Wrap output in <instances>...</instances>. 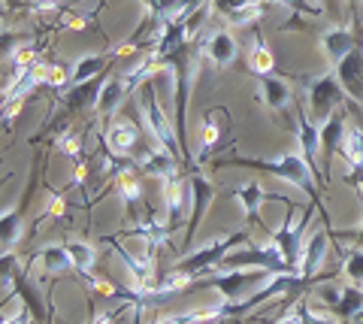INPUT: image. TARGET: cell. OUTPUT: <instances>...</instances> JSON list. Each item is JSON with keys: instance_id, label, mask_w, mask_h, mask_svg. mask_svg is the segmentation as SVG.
Instances as JSON below:
<instances>
[{"instance_id": "1", "label": "cell", "mask_w": 363, "mask_h": 324, "mask_svg": "<svg viewBox=\"0 0 363 324\" xmlns=\"http://www.w3.org/2000/svg\"><path fill=\"white\" fill-rule=\"evenodd\" d=\"M140 116H143V121H145V128H149V133L157 140V146L167 149V152H173L176 158H182V161H188L185 146H182L179 130H176V121H169L167 113L161 109V104H157L152 79L140 88Z\"/></svg>"}, {"instance_id": "2", "label": "cell", "mask_w": 363, "mask_h": 324, "mask_svg": "<svg viewBox=\"0 0 363 324\" xmlns=\"http://www.w3.org/2000/svg\"><path fill=\"white\" fill-rule=\"evenodd\" d=\"M233 164H240V167H255V170H269L272 176H279V179H285V182H291V185L303 188V191L312 197L315 206H318V200H321V194H318V179H315V173H312V167L306 164V158H303V155H297V152L281 155V158H276V161L233 158Z\"/></svg>"}, {"instance_id": "3", "label": "cell", "mask_w": 363, "mask_h": 324, "mask_svg": "<svg viewBox=\"0 0 363 324\" xmlns=\"http://www.w3.org/2000/svg\"><path fill=\"white\" fill-rule=\"evenodd\" d=\"M245 240H248L245 230L230 233V237H215V240H209L206 245H200L194 255H188L185 261H179V270L188 273V276H194V279L203 276V273H209V270H218L221 261L233 252V245H240V242H245Z\"/></svg>"}, {"instance_id": "4", "label": "cell", "mask_w": 363, "mask_h": 324, "mask_svg": "<svg viewBox=\"0 0 363 324\" xmlns=\"http://www.w3.org/2000/svg\"><path fill=\"white\" fill-rule=\"evenodd\" d=\"M312 209H315V203H312L309 209H303V218H294L297 206H294L291 200H288V216H285V221L279 225V230L272 233V242L279 245V252L285 255V261H288L297 273H300V255H303V233H306V225H309V218H312Z\"/></svg>"}, {"instance_id": "5", "label": "cell", "mask_w": 363, "mask_h": 324, "mask_svg": "<svg viewBox=\"0 0 363 324\" xmlns=\"http://www.w3.org/2000/svg\"><path fill=\"white\" fill-rule=\"evenodd\" d=\"M345 88L342 82L336 79V73H327V76H318V79L309 82V109L315 121H327L345 100Z\"/></svg>"}, {"instance_id": "6", "label": "cell", "mask_w": 363, "mask_h": 324, "mask_svg": "<svg viewBox=\"0 0 363 324\" xmlns=\"http://www.w3.org/2000/svg\"><path fill=\"white\" fill-rule=\"evenodd\" d=\"M297 143H300V155L306 158V164L312 167L315 179L321 182L324 179V170H318V164H321V125H315L309 113L297 116Z\"/></svg>"}, {"instance_id": "7", "label": "cell", "mask_w": 363, "mask_h": 324, "mask_svg": "<svg viewBox=\"0 0 363 324\" xmlns=\"http://www.w3.org/2000/svg\"><path fill=\"white\" fill-rule=\"evenodd\" d=\"M267 276V270H227L224 276H215V279H209V285L218 291L227 303H236V300H242L245 297V288L248 285H255L257 279H264Z\"/></svg>"}, {"instance_id": "8", "label": "cell", "mask_w": 363, "mask_h": 324, "mask_svg": "<svg viewBox=\"0 0 363 324\" xmlns=\"http://www.w3.org/2000/svg\"><path fill=\"white\" fill-rule=\"evenodd\" d=\"M209 203H212V182L206 176L194 173L191 176V221H188V230H185V245L194 242L197 228L203 221V212L209 209Z\"/></svg>"}, {"instance_id": "9", "label": "cell", "mask_w": 363, "mask_h": 324, "mask_svg": "<svg viewBox=\"0 0 363 324\" xmlns=\"http://www.w3.org/2000/svg\"><path fill=\"white\" fill-rule=\"evenodd\" d=\"M345 116H342V109H336V113L321 121V167L324 170H330V161H333V155L342 149V140H345Z\"/></svg>"}, {"instance_id": "10", "label": "cell", "mask_w": 363, "mask_h": 324, "mask_svg": "<svg viewBox=\"0 0 363 324\" xmlns=\"http://www.w3.org/2000/svg\"><path fill=\"white\" fill-rule=\"evenodd\" d=\"M333 73H336V79L342 82L345 91L354 97L357 104H363V55H360V49L345 55V58L333 67Z\"/></svg>"}, {"instance_id": "11", "label": "cell", "mask_w": 363, "mask_h": 324, "mask_svg": "<svg viewBox=\"0 0 363 324\" xmlns=\"http://www.w3.org/2000/svg\"><path fill=\"white\" fill-rule=\"evenodd\" d=\"M203 55L209 58L212 67L224 70V67H230V64L236 61V55H240V46H236V40H233L227 30H212L209 40L203 43Z\"/></svg>"}, {"instance_id": "12", "label": "cell", "mask_w": 363, "mask_h": 324, "mask_svg": "<svg viewBox=\"0 0 363 324\" xmlns=\"http://www.w3.org/2000/svg\"><path fill=\"white\" fill-rule=\"evenodd\" d=\"M257 85H260V104L272 113H285L291 106V82L281 79V76H257Z\"/></svg>"}, {"instance_id": "13", "label": "cell", "mask_w": 363, "mask_h": 324, "mask_svg": "<svg viewBox=\"0 0 363 324\" xmlns=\"http://www.w3.org/2000/svg\"><path fill=\"white\" fill-rule=\"evenodd\" d=\"M357 49V43H354V33H351L348 28H327L321 33V52H324V58L330 61L333 67L345 58V55H351Z\"/></svg>"}, {"instance_id": "14", "label": "cell", "mask_w": 363, "mask_h": 324, "mask_svg": "<svg viewBox=\"0 0 363 324\" xmlns=\"http://www.w3.org/2000/svg\"><path fill=\"white\" fill-rule=\"evenodd\" d=\"M327 261V233L315 230L309 240L303 242V255H300V279H312L321 264Z\"/></svg>"}, {"instance_id": "15", "label": "cell", "mask_w": 363, "mask_h": 324, "mask_svg": "<svg viewBox=\"0 0 363 324\" xmlns=\"http://www.w3.org/2000/svg\"><path fill=\"white\" fill-rule=\"evenodd\" d=\"M233 197H236V203L242 206V216L248 221H260V225H264V218H260V206H264L267 200L272 197V194L264 191V185H260V182H245V185L236 188Z\"/></svg>"}, {"instance_id": "16", "label": "cell", "mask_w": 363, "mask_h": 324, "mask_svg": "<svg viewBox=\"0 0 363 324\" xmlns=\"http://www.w3.org/2000/svg\"><path fill=\"white\" fill-rule=\"evenodd\" d=\"M164 203H167V225L176 230L182 225V216H185V182L179 176L164 179Z\"/></svg>"}, {"instance_id": "17", "label": "cell", "mask_w": 363, "mask_h": 324, "mask_svg": "<svg viewBox=\"0 0 363 324\" xmlns=\"http://www.w3.org/2000/svg\"><path fill=\"white\" fill-rule=\"evenodd\" d=\"M128 82H124V76H112V79L104 82V88H100V94H97V104L94 109L100 116H112L116 109L121 106V100L128 97Z\"/></svg>"}, {"instance_id": "18", "label": "cell", "mask_w": 363, "mask_h": 324, "mask_svg": "<svg viewBox=\"0 0 363 324\" xmlns=\"http://www.w3.org/2000/svg\"><path fill=\"white\" fill-rule=\"evenodd\" d=\"M136 140H140V130H136L133 121H112L106 130V146L116 155L130 152L136 146Z\"/></svg>"}, {"instance_id": "19", "label": "cell", "mask_w": 363, "mask_h": 324, "mask_svg": "<svg viewBox=\"0 0 363 324\" xmlns=\"http://www.w3.org/2000/svg\"><path fill=\"white\" fill-rule=\"evenodd\" d=\"M345 155V164H348V179L351 176H363V130L357 128H348L345 130V140H342V149H339Z\"/></svg>"}, {"instance_id": "20", "label": "cell", "mask_w": 363, "mask_h": 324, "mask_svg": "<svg viewBox=\"0 0 363 324\" xmlns=\"http://www.w3.org/2000/svg\"><path fill=\"white\" fill-rule=\"evenodd\" d=\"M176 155L173 152H167V149H161V146H157V149H152L149 155H145V158H143V170L145 173H149V176H157V179H169V176H176Z\"/></svg>"}, {"instance_id": "21", "label": "cell", "mask_w": 363, "mask_h": 324, "mask_svg": "<svg viewBox=\"0 0 363 324\" xmlns=\"http://www.w3.org/2000/svg\"><path fill=\"white\" fill-rule=\"evenodd\" d=\"M104 67H106V55H82V58L70 67V76H67V79H70L73 85L97 79V76L104 73Z\"/></svg>"}, {"instance_id": "22", "label": "cell", "mask_w": 363, "mask_h": 324, "mask_svg": "<svg viewBox=\"0 0 363 324\" xmlns=\"http://www.w3.org/2000/svg\"><path fill=\"white\" fill-rule=\"evenodd\" d=\"M37 261L45 273H64L73 267V258H70V252H67V245H45V249H40Z\"/></svg>"}, {"instance_id": "23", "label": "cell", "mask_w": 363, "mask_h": 324, "mask_svg": "<svg viewBox=\"0 0 363 324\" xmlns=\"http://www.w3.org/2000/svg\"><path fill=\"white\" fill-rule=\"evenodd\" d=\"M106 79H88V82H79L73 91H67L64 94V104L67 106H73V109H82L85 104H97V94H100V88H104Z\"/></svg>"}, {"instance_id": "24", "label": "cell", "mask_w": 363, "mask_h": 324, "mask_svg": "<svg viewBox=\"0 0 363 324\" xmlns=\"http://www.w3.org/2000/svg\"><path fill=\"white\" fill-rule=\"evenodd\" d=\"M363 312V288L357 282H351L348 288H342V300H339V306L333 309L336 318H357Z\"/></svg>"}, {"instance_id": "25", "label": "cell", "mask_w": 363, "mask_h": 324, "mask_svg": "<svg viewBox=\"0 0 363 324\" xmlns=\"http://www.w3.org/2000/svg\"><path fill=\"white\" fill-rule=\"evenodd\" d=\"M67 245V252H70V258H73V267L79 273H91L94 270V264H97V249L91 242H64Z\"/></svg>"}, {"instance_id": "26", "label": "cell", "mask_w": 363, "mask_h": 324, "mask_svg": "<svg viewBox=\"0 0 363 324\" xmlns=\"http://www.w3.org/2000/svg\"><path fill=\"white\" fill-rule=\"evenodd\" d=\"M248 67L255 70V76H267V73H272V67H276V58H272V52L267 49V43L260 37L252 43V52H248Z\"/></svg>"}, {"instance_id": "27", "label": "cell", "mask_w": 363, "mask_h": 324, "mask_svg": "<svg viewBox=\"0 0 363 324\" xmlns=\"http://www.w3.org/2000/svg\"><path fill=\"white\" fill-rule=\"evenodd\" d=\"M194 282H197L194 276L182 273L179 267H176V270H169V273H164L161 279H157V285H155V294H176V291H185V288H191Z\"/></svg>"}, {"instance_id": "28", "label": "cell", "mask_w": 363, "mask_h": 324, "mask_svg": "<svg viewBox=\"0 0 363 324\" xmlns=\"http://www.w3.org/2000/svg\"><path fill=\"white\" fill-rule=\"evenodd\" d=\"M215 116H218V109L203 116V128H200V158H206V155H209L215 146H218V140H221V125L215 121Z\"/></svg>"}, {"instance_id": "29", "label": "cell", "mask_w": 363, "mask_h": 324, "mask_svg": "<svg viewBox=\"0 0 363 324\" xmlns=\"http://www.w3.org/2000/svg\"><path fill=\"white\" fill-rule=\"evenodd\" d=\"M0 240H4V252H9L21 240V216L16 209H6L0 218Z\"/></svg>"}, {"instance_id": "30", "label": "cell", "mask_w": 363, "mask_h": 324, "mask_svg": "<svg viewBox=\"0 0 363 324\" xmlns=\"http://www.w3.org/2000/svg\"><path fill=\"white\" fill-rule=\"evenodd\" d=\"M118 191H121V200H124V212H128V218H140V185L133 182L130 176H124L121 179V185H118Z\"/></svg>"}, {"instance_id": "31", "label": "cell", "mask_w": 363, "mask_h": 324, "mask_svg": "<svg viewBox=\"0 0 363 324\" xmlns=\"http://www.w3.org/2000/svg\"><path fill=\"white\" fill-rule=\"evenodd\" d=\"M264 18V4H248V6H240V9H233V13H227V21L230 25H240V28H248V25H255V21Z\"/></svg>"}, {"instance_id": "32", "label": "cell", "mask_w": 363, "mask_h": 324, "mask_svg": "<svg viewBox=\"0 0 363 324\" xmlns=\"http://www.w3.org/2000/svg\"><path fill=\"white\" fill-rule=\"evenodd\" d=\"M345 276L351 282H363V249H354L345 255Z\"/></svg>"}, {"instance_id": "33", "label": "cell", "mask_w": 363, "mask_h": 324, "mask_svg": "<svg viewBox=\"0 0 363 324\" xmlns=\"http://www.w3.org/2000/svg\"><path fill=\"white\" fill-rule=\"evenodd\" d=\"M248 4H257V0H212V6L218 9L221 16L233 13V9H240V6H248Z\"/></svg>"}, {"instance_id": "34", "label": "cell", "mask_w": 363, "mask_h": 324, "mask_svg": "<svg viewBox=\"0 0 363 324\" xmlns=\"http://www.w3.org/2000/svg\"><path fill=\"white\" fill-rule=\"evenodd\" d=\"M318 297H321V303H327L330 309H336L339 306V300H342V291H339V288H321V291H318Z\"/></svg>"}, {"instance_id": "35", "label": "cell", "mask_w": 363, "mask_h": 324, "mask_svg": "<svg viewBox=\"0 0 363 324\" xmlns=\"http://www.w3.org/2000/svg\"><path fill=\"white\" fill-rule=\"evenodd\" d=\"M58 149H64V152L76 155V137H73V133H64V137L58 140Z\"/></svg>"}, {"instance_id": "36", "label": "cell", "mask_w": 363, "mask_h": 324, "mask_svg": "<svg viewBox=\"0 0 363 324\" xmlns=\"http://www.w3.org/2000/svg\"><path fill=\"white\" fill-rule=\"evenodd\" d=\"M4 324H33V321H30V315H28V312H25V309H21V312H16V315H13V318H9V315H6V318H4Z\"/></svg>"}, {"instance_id": "37", "label": "cell", "mask_w": 363, "mask_h": 324, "mask_svg": "<svg viewBox=\"0 0 363 324\" xmlns=\"http://www.w3.org/2000/svg\"><path fill=\"white\" fill-rule=\"evenodd\" d=\"M116 318H118V312H104V315H97L91 324H116Z\"/></svg>"}, {"instance_id": "38", "label": "cell", "mask_w": 363, "mask_h": 324, "mask_svg": "<svg viewBox=\"0 0 363 324\" xmlns=\"http://www.w3.org/2000/svg\"><path fill=\"white\" fill-rule=\"evenodd\" d=\"M281 6H291V9H303V0H276Z\"/></svg>"}, {"instance_id": "39", "label": "cell", "mask_w": 363, "mask_h": 324, "mask_svg": "<svg viewBox=\"0 0 363 324\" xmlns=\"http://www.w3.org/2000/svg\"><path fill=\"white\" fill-rule=\"evenodd\" d=\"M354 240H357V249H363V228L354 233Z\"/></svg>"}, {"instance_id": "40", "label": "cell", "mask_w": 363, "mask_h": 324, "mask_svg": "<svg viewBox=\"0 0 363 324\" xmlns=\"http://www.w3.org/2000/svg\"><path fill=\"white\" fill-rule=\"evenodd\" d=\"M348 4H351V6H357V4H363V0H348Z\"/></svg>"}]
</instances>
